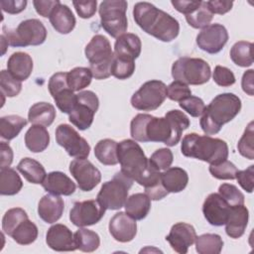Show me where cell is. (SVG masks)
<instances>
[{
	"mask_svg": "<svg viewBox=\"0 0 254 254\" xmlns=\"http://www.w3.org/2000/svg\"><path fill=\"white\" fill-rule=\"evenodd\" d=\"M249 212L244 204L230 207L227 220L225 222V232L231 238L241 237L248 224Z\"/></svg>",
	"mask_w": 254,
	"mask_h": 254,
	"instance_id": "25",
	"label": "cell"
},
{
	"mask_svg": "<svg viewBox=\"0 0 254 254\" xmlns=\"http://www.w3.org/2000/svg\"><path fill=\"white\" fill-rule=\"evenodd\" d=\"M195 250L199 254H219L223 247V240L218 234L205 233L195 238Z\"/></svg>",
	"mask_w": 254,
	"mask_h": 254,
	"instance_id": "36",
	"label": "cell"
},
{
	"mask_svg": "<svg viewBox=\"0 0 254 254\" xmlns=\"http://www.w3.org/2000/svg\"><path fill=\"white\" fill-rule=\"evenodd\" d=\"M213 18V14L208 10L205 1H202L200 6L191 14L186 16V20L190 26L194 29H203L209 25Z\"/></svg>",
	"mask_w": 254,
	"mask_h": 254,
	"instance_id": "44",
	"label": "cell"
},
{
	"mask_svg": "<svg viewBox=\"0 0 254 254\" xmlns=\"http://www.w3.org/2000/svg\"><path fill=\"white\" fill-rule=\"evenodd\" d=\"M9 73L16 79L26 80L33 71V60L24 52H16L10 56L7 62Z\"/></svg>",
	"mask_w": 254,
	"mask_h": 254,
	"instance_id": "27",
	"label": "cell"
},
{
	"mask_svg": "<svg viewBox=\"0 0 254 254\" xmlns=\"http://www.w3.org/2000/svg\"><path fill=\"white\" fill-rule=\"evenodd\" d=\"M50 143V135L45 126L32 125L25 134V145L33 153L45 151Z\"/></svg>",
	"mask_w": 254,
	"mask_h": 254,
	"instance_id": "30",
	"label": "cell"
},
{
	"mask_svg": "<svg viewBox=\"0 0 254 254\" xmlns=\"http://www.w3.org/2000/svg\"><path fill=\"white\" fill-rule=\"evenodd\" d=\"M210 74L209 64L198 58L183 57L174 62L172 65L173 78L188 85L206 83L210 78Z\"/></svg>",
	"mask_w": 254,
	"mask_h": 254,
	"instance_id": "7",
	"label": "cell"
},
{
	"mask_svg": "<svg viewBox=\"0 0 254 254\" xmlns=\"http://www.w3.org/2000/svg\"><path fill=\"white\" fill-rule=\"evenodd\" d=\"M132 185L133 181L120 171L114 175L112 180L103 183L97 194V200L105 209H120L128 198Z\"/></svg>",
	"mask_w": 254,
	"mask_h": 254,
	"instance_id": "9",
	"label": "cell"
},
{
	"mask_svg": "<svg viewBox=\"0 0 254 254\" xmlns=\"http://www.w3.org/2000/svg\"><path fill=\"white\" fill-rule=\"evenodd\" d=\"M254 125L251 121L248 126L246 127L242 137L240 138L237 148L238 152L241 156H243L246 159L253 160L254 159Z\"/></svg>",
	"mask_w": 254,
	"mask_h": 254,
	"instance_id": "45",
	"label": "cell"
},
{
	"mask_svg": "<svg viewBox=\"0 0 254 254\" xmlns=\"http://www.w3.org/2000/svg\"><path fill=\"white\" fill-rule=\"evenodd\" d=\"M109 232L119 242H129L134 239L137 233V223L134 218L123 211L113 215L109 221Z\"/></svg>",
	"mask_w": 254,
	"mask_h": 254,
	"instance_id": "20",
	"label": "cell"
},
{
	"mask_svg": "<svg viewBox=\"0 0 254 254\" xmlns=\"http://www.w3.org/2000/svg\"><path fill=\"white\" fill-rule=\"evenodd\" d=\"M28 121L19 115H7L0 118V136L10 141L17 137Z\"/></svg>",
	"mask_w": 254,
	"mask_h": 254,
	"instance_id": "35",
	"label": "cell"
},
{
	"mask_svg": "<svg viewBox=\"0 0 254 254\" xmlns=\"http://www.w3.org/2000/svg\"><path fill=\"white\" fill-rule=\"evenodd\" d=\"M53 28L60 34H68L75 27V17L70 8L61 2L53 9L50 17Z\"/></svg>",
	"mask_w": 254,
	"mask_h": 254,
	"instance_id": "26",
	"label": "cell"
},
{
	"mask_svg": "<svg viewBox=\"0 0 254 254\" xmlns=\"http://www.w3.org/2000/svg\"><path fill=\"white\" fill-rule=\"evenodd\" d=\"M133 17L145 33L162 42H172L180 33L178 20L149 2L136 3Z\"/></svg>",
	"mask_w": 254,
	"mask_h": 254,
	"instance_id": "1",
	"label": "cell"
},
{
	"mask_svg": "<svg viewBox=\"0 0 254 254\" xmlns=\"http://www.w3.org/2000/svg\"><path fill=\"white\" fill-rule=\"evenodd\" d=\"M84 54L95 79H105L111 75L114 54L109 40L102 35H95L86 45Z\"/></svg>",
	"mask_w": 254,
	"mask_h": 254,
	"instance_id": "6",
	"label": "cell"
},
{
	"mask_svg": "<svg viewBox=\"0 0 254 254\" xmlns=\"http://www.w3.org/2000/svg\"><path fill=\"white\" fill-rule=\"evenodd\" d=\"M56 140L70 157L86 159L89 155L90 146L87 141L68 124H61L57 127Z\"/></svg>",
	"mask_w": 254,
	"mask_h": 254,
	"instance_id": "13",
	"label": "cell"
},
{
	"mask_svg": "<svg viewBox=\"0 0 254 254\" xmlns=\"http://www.w3.org/2000/svg\"><path fill=\"white\" fill-rule=\"evenodd\" d=\"M142 43L140 38L131 33L119 36L114 44V57L127 61H135L141 54Z\"/></svg>",
	"mask_w": 254,
	"mask_h": 254,
	"instance_id": "22",
	"label": "cell"
},
{
	"mask_svg": "<svg viewBox=\"0 0 254 254\" xmlns=\"http://www.w3.org/2000/svg\"><path fill=\"white\" fill-rule=\"evenodd\" d=\"M127 6L124 0H105L99 5L101 27L113 38L117 39L127 31Z\"/></svg>",
	"mask_w": 254,
	"mask_h": 254,
	"instance_id": "10",
	"label": "cell"
},
{
	"mask_svg": "<svg viewBox=\"0 0 254 254\" xmlns=\"http://www.w3.org/2000/svg\"><path fill=\"white\" fill-rule=\"evenodd\" d=\"M1 44H2V48H3V52H2V55H4L5 54V52H6V48L8 47V41H7V39L5 38V36L4 35H1Z\"/></svg>",
	"mask_w": 254,
	"mask_h": 254,
	"instance_id": "62",
	"label": "cell"
},
{
	"mask_svg": "<svg viewBox=\"0 0 254 254\" xmlns=\"http://www.w3.org/2000/svg\"><path fill=\"white\" fill-rule=\"evenodd\" d=\"M92 78V72L89 67L77 66L66 72L67 84L72 91H80L87 87Z\"/></svg>",
	"mask_w": 254,
	"mask_h": 254,
	"instance_id": "40",
	"label": "cell"
},
{
	"mask_svg": "<svg viewBox=\"0 0 254 254\" xmlns=\"http://www.w3.org/2000/svg\"><path fill=\"white\" fill-rule=\"evenodd\" d=\"M105 210L97 199L76 201L69 211V219L75 226H90L101 220Z\"/></svg>",
	"mask_w": 254,
	"mask_h": 254,
	"instance_id": "15",
	"label": "cell"
},
{
	"mask_svg": "<svg viewBox=\"0 0 254 254\" xmlns=\"http://www.w3.org/2000/svg\"><path fill=\"white\" fill-rule=\"evenodd\" d=\"M69 172L82 191L92 190L101 181V174L86 159H75L69 164Z\"/></svg>",
	"mask_w": 254,
	"mask_h": 254,
	"instance_id": "17",
	"label": "cell"
},
{
	"mask_svg": "<svg viewBox=\"0 0 254 254\" xmlns=\"http://www.w3.org/2000/svg\"><path fill=\"white\" fill-rule=\"evenodd\" d=\"M134 61H127L114 57L111 65V75L118 79H127L134 73Z\"/></svg>",
	"mask_w": 254,
	"mask_h": 254,
	"instance_id": "47",
	"label": "cell"
},
{
	"mask_svg": "<svg viewBox=\"0 0 254 254\" xmlns=\"http://www.w3.org/2000/svg\"><path fill=\"white\" fill-rule=\"evenodd\" d=\"M46 242L51 249L59 252L74 251L76 249L71 230L61 223L54 224L48 229Z\"/></svg>",
	"mask_w": 254,
	"mask_h": 254,
	"instance_id": "21",
	"label": "cell"
},
{
	"mask_svg": "<svg viewBox=\"0 0 254 254\" xmlns=\"http://www.w3.org/2000/svg\"><path fill=\"white\" fill-rule=\"evenodd\" d=\"M117 157L121 167L120 171L140 186L143 185L151 172L156 170L150 165L149 159L135 140L125 139L118 143Z\"/></svg>",
	"mask_w": 254,
	"mask_h": 254,
	"instance_id": "4",
	"label": "cell"
},
{
	"mask_svg": "<svg viewBox=\"0 0 254 254\" xmlns=\"http://www.w3.org/2000/svg\"><path fill=\"white\" fill-rule=\"evenodd\" d=\"M98 106L99 100L93 91H79L76 94V104L68 114L69 122L79 130L88 129L93 122Z\"/></svg>",
	"mask_w": 254,
	"mask_h": 254,
	"instance_id": "12",
	"label": "cell"
},
{
	"mask_svg": "<svg viewBox=\"0 0 254 254\" xmlns=\"http://www.w3.org/2000/svg\"><path fill=\"white\" fill-rule=\"evenodd\" d=\"M48 87L58 108L63 113L69 114L76 104V94L67 84L66 72L53 74L49 79Z\"/></svg>",
	"mask_w": 254,
	"mask_h": 254,
	"instance_id": "14",
	"label": "cell"
},
{
	"mask_svg": "<svg viewBox=\"0 0 254 254\" xmlns=\"http://www.w3.org/2000/svg\"><path fill=\"white\" fill-rule=\"evenodd\" d=\"M235 179L244 190L249 193L252 192L254 185V165L249 166L246 170L237 171Z\"/></svg>",
	"mask_w": 254,
	"mask_h": 254,
	"instance_id": "54",
	"label": "cell"
},
{
	"mask_svg": "<svg viewBox=\"0 0 254 254\" xmlns=\"http://www.w3.org/2000/svg\"><path fill=\"white\" fill-rule=\"evenodd\" d=\"M77 15L82 19L91 18L96 12V0L89 1H72Z\"/></svg>",
	"mask_w": 254,
	"mask_h": 254,
	"instance_id": "55",
	"label": "cell"
},
{
	"mask_svg": "<svg viewBox=\"0 0 254 254\" xmlns=\"http://www.w3.org/2000/svg\"><path fill=\"white\" fill-rule=\"evenodd\" d=\"M167 97V85L157 79L146 81L132 95L131 105L141 111H153L159 108Z\"/></svg>",
	"mask_w": 254,
	"mask_h": 254,
	"instance_id": "11",
	"label": "cell"
},
{
	"mask_svg": "<svg viewBox=\"0 0 254 254\" xmlns=\"http://www.w3.org/2000/svg\"><path fill=\"white\" fill-rule=\"evenodd\" d=\"M218 193L226 200L230 206L244 204V194L231 184H222L218 188Z\"/></svg>",
	"mask_w": 254,
	"mask_h": 254,
	"instance_id": "50",
	"label": "cell"
},
{
	"mask_svg": "<svg viewBox=\"0 0 254 254\" xmlns=\"http://www.w3.org/2000/svg\"><path fill=\"white\" fill-rule=\"evenodd\" d=\"M64 202L59 195L49 193L44 195L38 204V214L47 223L57 222L63 215Z\"/></svg>",
	"mask_w": 254,
	"mask_h": 254,
	"instance_id": "24",
	"label": "cell"
},
{
	"mask_svg": "<svg viewBox=\"0 0 254 254\" xmlns=\"http://www.w3.org/2000/svg\"><path fill=\"white\" fill-rule=\"evenodd\" d=\"M238 169L230 161H223L216 165L209 166V173L218 180H234Z\"/></svg>",
	"mask_w": 254,
	"mask_h": 254,
	"instance_id": "48",
	"label": "cell"
},
{
	"mask_svg": "<svg viewBox=\"0 0 254 254\" xmlns=\"http://www.w3.org/2000/svg\"><path fill=\"white\" fill-rule=\"evenodd\" d=\"M253 44L246 41L235 43L230 50V59L238 66L247 67L253 64Z\"/></svg>",
	"mask_w": 254,
	"mask_h": 254,
	"instance_id": "37",
	"label": "cell"
},
{
	"mask_svg": "<svg viewBox=\"0 0 254 254\" xmlns=\"http://www.w3.org/2000/svg\"><path fill=\"white\" fill-rule=\"evenodd\" d=\"M162 184L168 192H180L189 183L188 173L180 167H172L161 173Z\"/></svg>",
	"mask_w": 254,
	"mask_h": 254,
	"instance_id": "28",
	"label": "cell"
},
{
	"mask_svg": "<svg viewBox=\"0 0 254 254\" xmlns=\"http://www.w3.org/2000/svg\"><path fill=\"white\" fill-rule=\"evenodd\" d=\"M191 95V90L188 84L175 80L167 86V96L173 101H182Z\"/></svg>",
	"mask_w": 254,
	"mask_h": 254,
	"instance_id": "52",
	"label": "cell"
},
{
	"mask_svg": "<svg viewBox=\"0 0 254 254\" xmlns=\"http://www.w3.org/2000/svg\"><path fill=\"white\" fill-rule=\"evenodd\" d=\"M56 118V109L48 102H37L33 104L28 112V120L33 125L48 127L52 125Z\"/></svg>",
	"mask_w": 254,
	"mask_h": 254,
	"instance_id": "31",
	"label": "cell"
},
{
	"mask_svg": "<svg viewBox=\"0 0 254 254\" xmlns=\"http://www.w3.org/2000/svg\"><path fill=\"white\" fill-rule=\"evenodd\" d=\"M2 35L11 47H28L42 45L47 39V30L38 19H27L22 21L16 29L3 27Z\"/></svg>",
	"mask_w": 254,
	"mask_h": 254,
	"instance_id": "8",
	"label": "cell"
},
{
	"mask_svg": "<svg viewBox=\"0 0 254 254\" xmlns=\"http://www.w3.org/2000/svg\"><path fill=\"white\" fill-rule=\"evenodd\" d=\"M1 9L8 14H18L25 10L26 0H3L0 2Z\"/></svg>",
	"mask_w": 254,
	"mask_h": 254,
	"instance_id": "58",
	"label": "cell"
},
{
	"mask_svg": "<svg viewBox=\"0 0 254 254\" xmlns=\"http://www.w3.org/2000/svg\"><path fill=\"white\" fill-rule=\"evenodd\" d=\"M241 109V100L234 93H220L205 106L199 124L205 135L217 134L221 127L231 121Z\"/></svg>",
	"mask_w": 254,
	"mask_h": 254,
	"instance_id": "2",
	"label": "cell"
},
{
	"mask_svg": "<svg viewBox=\"0 0 254 254\" xmlns=\"http://www.w3.org/2000/svg\"><path fill=\"white\" fill-rule=\"evenodd\" d=\"M0 87L2 94L8 97H14L20 93L22 83L20 80L13 77L8 70L3 69L0 72Z\"/></svg>",
	"mask_w": 254,
	"mask_h": 254,
	"instance_id": "46",
	"label": "cell"
},
{
	"mask_svg": "<svg viewBox=\"0 0 254 254\" xmlns=\"http://www.w3.org/2000/svg\"><path fill=\"white\" fill-rule=\"evenodd\" d=\"M23 187L20 176L14 169L5 168L0 171V193L2 195H14Z\"/></svg>",
	"mask_w": 254,
	"mask_h": 254,
	"instance_id": "34",
	"label": "cell"
},
{
	"mask_svg": "<svg viewBox=\"0 0 254 254\" xmlns=\"http://www.w3.org/2000/svg\"><path fill=\"white\" fill-rule=\"evenodd\" d=\"M253 69H248L243 73L241 86L245 93L252 96L253 95Z\"/></svg>",
	"mask_w": 254,
	"mask_h": 254,
	"instance_id": "61",
	"label": "cell"
},
{
	"mask_svg": "<svg viewBox=\"0 0 254 254\" xmlns=\"http://www.w3.org/2000/svg\"><path fill=\"white\" fill-rule=\"evenodd\" d=\"M26 219H28V214L23 208L14 207L8 209L2 218L3 232L11 236L16 227Z\"/></svg>",
	"mask_w": 254,
	"mask_h": 254,
	"instance_id": "43",
	"label": "cell"
},
{
	"mask_svg": "<svg viewBox=\"0 0 254 254\" xmlns=\"http://www.w3.org/2000/svg\"><path fill=\"white\" fill-rule=\"evenodd\" d=\"M118 143L111 139H102L94 147L96 159L105 166H114L118 164L117 157Z\"/></svg>",
	"mask_w": 254,
	"mask_h": 254,
	"instance_id": "33",
	"label": "cell"
},
{
	"mask_svg": "<svg viewBox=\"0 0 254 254\" xmlns=\"http://www.w3.org/2000/svg\"><path fill=\"white\" fill-rule=\"evenodd\" d=\"M230 207L219 193L212 192L205 198L202 204V212L209 224L222 226L227 220Z\"/></svg>",
	"mask_w": 254,
	"mask_h": 254,
	"instance_id": "18",
	"label": "cell"
},
{
	"mask_svg": "<svg viewBox=\"0 0 254 254\" xmlns=\"http://www.w3.org/2000/svg\"><path fill=\"white\" fill-rule=\"evenodd\" d=\"M179 105L181 108H183L186 112H188L192 117L201 116L205 109V104L203 100L193 95H190L186 99L180 101Z\"/></svg>",
	"mask_w": 254,
	"mask_h": 254,
	"instance_id": "51",
	"label": "cell"
},
{
	"mask_svg": "<svg viewBox=\"0 0 254 254\" xmlns=\"http://www.w3.org/2000/svg\"><path fill=\"white\" fill-rule=\"evenodd\" d=\"M142 187H144L145 193L152 200H160L167 196L169 193L162 184L161 173L157 170H153L151 172V174L143 183Z\"/></svg>",
	"mask_w": 254,
	"mask_h": 254,
	"instance_id": "39",
	"label": "cell"
},
{
	"mask_svg": "<svg viewBox=\"0 0 254 254\" xmlns=\"http://www.w3.org/2000/svg\"><path fill=\"white\" fill-rule=\"evenodd\" d=\"M42 186L45 190L56 195H70L76 189V186L71 179L59 171L47 174Z\"/></svg>",
	"mask_w": 254,
	"mask_h": 254,
	"instance_id": "23",
	"label": "cell"
},
{
	"mask_svg": "<svg viewBox=\"0 0 254 254\" xmlns=\"http://www.w3.org/2000/svg\"><path fill=\"white\" fill-rule=\"evenodd\" d=\"M0 159H1V169L9 168L13 162V151L9 144L5 142L0 143Z\"/></svg>",
	"mask_w": 254,
	"mask_h": 254,
	"instance_id": "60",
	"label": "cell"
},
{
	"mask_svg": "<svg viewBox=\"0 0 254 254\" xmlns=\"http://www.w3.org/2000/svg\"><path fill=\"white\" fill-rule=\"evenodd\" d=\"M131 137L138 142H158L169 147L173 144V130L166 117L137 114L130 124Z\"/></svg>",
	"mask_w": 254,
	"mask_h": 254,
	"instance_id": "5",
	"label": "cell"
},
{
	"mask_svg": "<svg viewBox=\"0 0 254 254\" xmlns=\"http://www.w3.org/2000/svg\"><path fill=\"white\" fill-rule=\"evenodd\" d=\"M165 117L170 122V125L173 130V144L174 146L177 145L182 137L183 131L189 128L190 126V120L188 116L180 110H170L166 113Z\"/></svg>",
	"mask_w": 254,
	"mask_h": 254,
	"instance_id": "42",
	"label": "cell"
},
{
	"mask_svg": "<svg viewBox=\"0 0 254 254\" xmlns=\"http://www.w3.org/2000/svg\"><path fill=\"white\" fill-rule=\"evenodd\" d=\"M17 170L23 175L26 181L35 185L42 184L47 176L43 165L32 158L22 159L17 166Z\"/></svg>",
	"mask_w": 254,
	"mask_h": 254,
	"instance_id": "32",
	"label": "cell"
},
{
	"mask_svg": "<svg viewBox=\"0 0 254 254\" xmlns=\"http://www.w3.org/2000/svg\"><path fill=\"white\" fill-rule=\"evenodd\" d=\"M182 154L210 165L219 164L228 158V146L219 138L190 133L185 135L181 145Z\"/></svg>",
	"mask_w": 254,
	"mask_h": 254,
	"instance_id": "3",
	"label": "cell"
},
{
	"mask_svg": "<svg viewBox=\"0 0 254 254\" xmlns=\"http://www.w3.org/2000/svg\"><path fill=\"white\" fill-rule=\"evenodd\" d=\"M228 41L226 28L218 23H214L201 29L196 36V45L198 48L208 54L219 53Z\"/></svg>",
	"mask_w": 254,
	"mask_h": 254,
	"instance_id": "16",
	"label": "cell"
},
{
	"mask_svg": "<svg viewBox=\"0 0 254 254\" xmlns=\"http://www.w3.org/2000/svg\"><path fill=\"white\" fill-rule=\"evenodd\" d=\"M173 153L168 148H161L156 150L150 157V165L157 171L167 170L173 163Z\"/></svg>",
	"mask_w": 254,
	"mask_h": 254,
	"instance_id": "49",
	"label": "cell"
},
{
	"mask_svg": "<svg viewBox=\"0 0 254 254\" xmlns=\"http://www.w3.org/2000/svg\"><path fill=\"white\" fill-rule=\"evenodd\" d=\"M196 238V232L192 225L186 222L174 224L166 240L170 243L172 249L180 254H186Z\"/></svg>",
	"mask_w": 254,
	"mask_h": 254,
	"instance_id": "19",
	"label": "cell"
},
{
	"mask_svg": "<svg viewBox=\"0 0 254 254\" xmlns=\"http://www.w3.org/2000/svg\"><path fill=\"white\" fill-rule=\"evenodd\" d=\"M213 81L222 87H227L235 83V75L228 67L216 65L212 74Z\"/></svg>",
	"mask_w": 254,
	"mask_h": 254,
	"instance_id": "53",
	"label": "cell"
},
{
	"mask_svg": "<svg viewBox=\"0 0 254 254\" xmlns=\"http://www.w3.org/2000/svg\"><path fill=\"white\" fill-rule=\"evenodd\" d=\"M202 1H190V0H173L171 3L174 6V8L180 12L185 14L186 16L189 14H191L193 11H195L201 4Z\"/></svg>",
	"mask_w": 254,
	"mask_h": 254,
	"instance_id": "57",
	"label": "cell"
},
{
	"mask_svg": "<svg viewBox=\"0 0 254 254\" xmlns=\"http://www.w3.org/2000/svg\"><path fill=\"white\" fill-rule=\"evenodd\" d=\"M125 211L135 220L144 219L151 209V198L142 192L134 193L125 201Z\"/></svg>",
	"mask_w": 254,
	"mask_h": 254,
	"instance_id": "29",
	"label": "cell"
},
{
	"mask_svg": "<svg viewBox=\"0 0 254 254\" xmlns=\"http://www.w3.org/2000/svg\"><path fill=\"white\" fill-rule=\"evenodd\" d=\"M76 249L82 252H93L100 244L99 235L89 229L79 228L73 234Z\"/></svg>",
	"mask_w": 254,
	"mask_h": 254,
	"instance_id": "38",
	"label": "cell"
},
{
	"mask_svg": "<svg viewBox=\"0 0 254 254\" xmlns=\"http://www.w3.org/2000/svg\"><path fill=\"white\" fill-rule=\"evenodd\" d=\"M60 3L59 0H34L33 5L36 9V12L42 17H50L53 9Z\"/></svg>",
	"mask_w": 254,
	"mask_h": 254,
	"instance_id": "56",
	"label": "cell"
},
{
	"mask_svg": "<svg viewBox=\"0 0 254 254\" xmlns=\"http://www.w3.org/2000/svg\"><path fill=\"white\" fill-rule=\"evenodd\" d=\"M206 5L208 7V10L212 14L223 15L232 9L233 2L225 1V0H211V1H207Z\"/></svg>",
	"mask_w": 254,
	"mask_h": 254,
	"instance_id": "59",
	"label": "cell"
},
{
	"mask_svg": "<svg viewBox=\"0 0 254 254\" xmlns=\"http://www.w3.org/2000/svg\"><path fill=\"white\" fill-rule=\"evenodd\" d=\"M38 233L37 225L28 218L16 227L11 237L20 245H29L38 238Z\"/></svg>",
	"mask_w": 254,
	"mask_h": 254,
	"instance_id": "41",
	"label": "cell"
}]
</instances>
